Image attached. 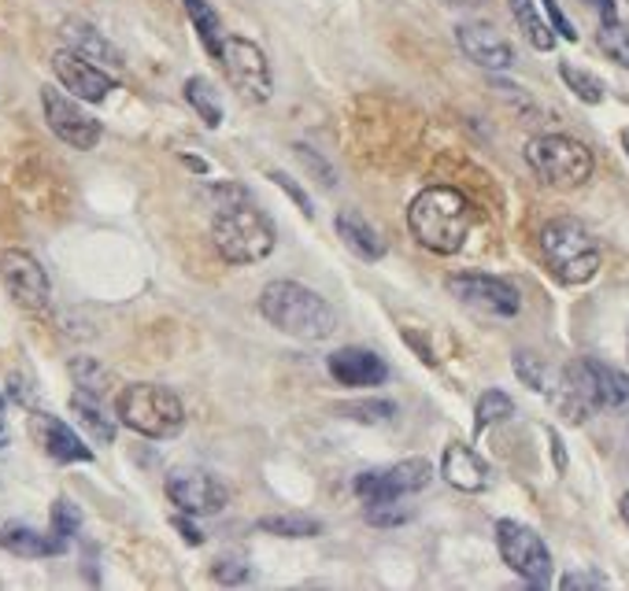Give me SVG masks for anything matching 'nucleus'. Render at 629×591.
I'll return each mask as SVG.
<instances>
[{"mask_svg": "<svg viewBox=\"0 0 629 591\" xmlns=\"http://www.w3.org/2000/svg\"><path fill=\"white\" fill-rule=\"evenodd\" d=\"M259 315L293 341H326L337 333V307L300 281H270L259 293Z\"/></svg>", "mask_w": 629, "mask_h": 591, "instance_id": "1", "label": "nucleus"}, {"mask_svg": "<svg viewBox=\"0 0 629 591\" xmlns=\"http://www.w3.org/2000/svg\"><path fill=\"white\" fill-rule=\"evenodd\" d=\"M474 226V208L459 189L430 186L411 200L408 208V229L426 251L433 256H456L467 245V234Z\"/></svg>", "mask_w": 629, "mask_h": 591, "instance_id": "2", "label": "nucleus"}, {"mask_svg": "<svg viewBox=\"0 0 629 591\" xmlns=\"http://www.w3.org/2000/svg\"><path fill=\"white\" fill-rule=\"evenodd\" d=\"M211 245H216V251L222 256V263L252 267V263H264L270 251H275L278 234H275V222L245 197V200L216 208V218H211Z\"/></svg>", "mask_w": 629, "mask_h": 591, "instance_id": "3", "label": "nucleus"}, {"mask_svg": "<svg viewBox=\"0 0 629 591\" xmlns=\"http://www.w3.org/2000/svg\"><path fill=\"white\" fill-rule=\"evenodd\" d=\"M115 418H119L126 429L149 436V440H171L186 429V406L163 385H126L115 400Z\"/></svg>", "mask_w": 629, "mask_h": 591, "instance_id": "4", "label": "nucleus"}, {"mask_svg": "<svg viewBox=\"0 0 629 591\" xmlns=\"http://www.w3.org/2000/svg\"><path fill=\"white\" fill-rule=\"evenodd\" d=\"M540 256L563 285H585L599 270V245L578 218H551L540 229Z\"/></svg>", "mask_w": 629, "mask_h": 591, "instance_id": "5", "label": "nucleus"}, {"mask_svg": "<svg viewBox=\"0 0 629 591\" xmlns=\"http://www.w3.org/2000/svg\"><path fill=\"white\" fill-rule=\"evenodd\" d=\"M526 163L551 189H578L593 178L589 144L567 138V133H540V138H534L526 144Z\"/></svg>", "mask_w": 629, "mask_h": 591, "instance_id": "6", "label": "nucleus"}, {"mask_svg": "<svg viewBox=\"0 0 629 591\" xmlns=\"http://www.w3.org/2000/svg\"><path fill=\"white\" fill-rule=\"evenodd\" d=\"M222 74L234 90L245 96L252 104H267L275 96V74H270V60L267 52L259 48L252 37L241 34H226L219 48V60Z\"/></svg>", "mask_w": 629, "mask_h": 591, "instance_id": "7", "label": "nucleus"}, {"mask_svg": "<svg viewBox=\"0 0 629 591\" xmlns=\"http://www.w3.org/2000/svg\"><path fill=\"white\" fill-rule=\"evenodd\" d=\"M497 547H500V558L508 562L526 584H534V588L551 584V555H548L545 540H540L529 525L511 521V518L497 521Z\"/></svg>", "mask_w": 629, "mask_h": 591, "instance_id": "8", "label": "nucleus"}, {"mask_svg": "<svg viewBox=\"0 0 629 591\" xmlns=\"http://www.w3.org/2000/svg\"><path fill=\"white\" fill-rule=\"evenodd\" d=\"M0 285L23 311H45L53 304L48 270L23 248H0Z\"/></svg>", "mask_w": 629, "mask_h": 591, "instance_id": "9", "label": "nucleus"}, {"mask_svg": "<svg viewBox=\"0 0 629 591\" xmlns=\"http://www.w3.org/2000/svg\"><path fill=\"white\" fill-rule=\"evenodd\" d=\"M42 108H45L48 130H53L63 144H71V149H79V152H90L101 144V133H104L101 122H96L74 96L60 93L56 85H42Z\"/></svg>", "mask_w": 629, "mask_h": 591, "instance_id": "10", "label": "nucleus"}, {"mask_svg": "<svg viewBox=\"0 0 629 591\" xmlns=\"http://www.w3.org/2000/svg\"><path fill=\"white\" fill-rule=\"evenodd\" d=\"M430 481H433L430 459L415 454V459L393 462V466H385V470L360 473L352 488H356V496H360L363 503L366 499H404V496H411V492H422Z\"/></svg>", "mask_w": 629, "mask_h": 591, "instance_id": "11", "label": "nucleus"}, {"mask_svg": "<svg viewBox=\"0 0 629 591\" xmlns=\"http://www.w3.org/2000/svg\"><path fill=\"white\" fill-rule=\"evenodd\" d=\"M167 496L186 518H211L230 503L226 484L200 470H174L167 477Z\"/></svg>", "mask_w": 629, "mask_h": 591, "instance_id": "12", "label": "nucleus"}, {"mask_svg": "<svg viewBox=\"0 0 629 591\" xmlns=\"http://www.w3.org/2000/svg\"><path fill=\"white\" fill-rule=\"evenodd\" d=\"M452 296L459 304L474 307V311H486V315H497V318H515L522 311V296L511 281L503 277H492V274H459L449 281Z\"/></svg>", "mask_w": 629, "mask_h": 591, "instance_id": "13", "label": "nucleus"}, {"mask_svg": "<svg viewBox=\"0 0 629 591\" xmlns=\"http://www.w3.org/2000/svg\"><path fill=\"white\" fill-rule=\"evenodd\" d=\"M53 74L56 82L63 85V93H71L74 101H85V104H101L104 96L115 90V79L108 71H101L93 60H85L74 48H60L53 52Z\"/></svg>", "mask_w": 629, "mask_h": 591, "instance_id": "14", "label": "nucleus"}, {"mask_svg": "<svg viewBox=\"0 0 629 591\" xmlns=\"http://www.w3.org/2000/svg\"><path fill=\"white\" fill-rule=\"evenodd\" d=\"M456 42L463 48V56H467L470 63L486 67V71H511V67H515V48L489 23H459Z\"/></svg>", "mask_w": 629, "mask_h": 591, "instance_id": "15", "label": "nucleus"}, {"mask_svg": "<svg viewBox=\"0 0 629 591\" xmlns=\"http://www.w3.org/2000/svg\"><path fill=\"white\" fill-rule=\"evenodd\" d=\"M326 370L337 385L345 389H374L389 377V366L382 363L374 352L366 347H337V352L326 358Z\"/></svg>", "mask_w": 629, "mask_h": 591, "instance_id": "16", "label": "nucleus"}, {"mask_svg": "<svg viewBox=\"0 0 629 591\" xmlns=\"http://www.w3.org/2000/svg\"><path fill=\"white\" fill-rule=\"evenodd\" d=\"M34 436L45 448L48 459L56 462H93V448H85V440L71 429L67 422L53 418V414H34Z\"/></svg>", "mask_w": 629, "mask_h": 591, "instance_id": "17", "label": "nucleus"}, {"mask_svg": "<svg viewBox=\"0 0 629 591\" xmlns=\"http://www.w3.org/2000/svg\"><path fill=\"white\" fill-rule=\"evenodd\" d=\"M441 477L459 492H486L489 488V466L481 454L467 444H449L441 459Z\"/></svg>", "mask_w": 629, "mask_h": 591, "instance_id": "18", "label": "nucleus"}, {"mask_svg": "<svg viewBox=\"0 0 629 591\" xmlns=\"http://www.w3.org/2000/svg\"><path fill=\"white\" fill-rule=\"evenodd\" d=\"M0 547L12 551L19 558H53V555H63L67 544L60 536H53V532H37L31 525H0Z\"/></svg>", "mask_w": 629, "mask_h": 591, "instance_id": "19", "label": "nucleus"}, {"mask_svg": "<svg viewBox=\"0 0 629 591\" xmlns=\"http://www.w3.org/2000/svg\"><path fill=\"white\" fill-rule=\"evenodd\" d=\"M63 37H67V45H71L74 52L85 56V60L123 67L119 48H115V45L108 42V37L96 31L93 23H85V19H67V23H63Z\"/></svg>", "mask_w": 629, "mask_h": 591, "instance_id": "20", "label": "nucleus"}, {"mask_svg": "<svg viewBox=\"0 0 629 591\" xmlns=\"http://www.w3.org/2000/svg\"><path fill=\"white\" fill-rule=\"evenodd\" d=\"M334 226H337V237H341L360 259H366V263H377V259L385 256L382 234H377L363 215H356V211H341V215L334 218Z\"/></svg>", "mask_w": 629, "mask_h": 591, "instance_id": "21", "label": "nucleus"}, {"mask_svg": "<svg viewBox=\"0 0 629 591\" xmlns=\"http://www.w3.org/2000/svg\"><path fill=\"white\" fill-rule=\"evenodd\" d=\"M71 414L79 418L82 429L90 433V440H96V444H112L115 440V418H108V411H104L96 395L79 389L71 395Z\"/></svg>", "mask_w": 629, "mask_h": 591, "instance_id": "22", "label": "nucleus"}, {"mask_svg": "<svg viewBox=\"0 0 629 591\" xmlns=\"http://www.w3.org/2000/svg\"><path fill=\"white\" fill-rule=\"evenodd\" d=\"M186 4V15H189V23H193V31H197L200 37V45L208 48V56L211 60H219V48H222V23H219V15L211 12V4L208 0H182Z\"/></svg>", "mask_w": 629, "mask_h": 591, "instance_id": "23", "label": "nucleus"}, {"mask_svg": "<svg viewBox=\"0 0 629 591\" xmlns=\"http://www.w3.org/2000/svg\"><path fill=\"white\" fill-rule=\"evenodd\" d=\"M259 532L267 536H282V540H312L323 532V521L318 518H307V513H270L256 525Z\"/></svg>", "mask_w": 629, "mask_h": 591, "instance_id": "24", "label": "nucleus"}, {"mask_svg": "<svg viewBox=\"0 0 629 591\" xmlns=\"http://www.w3.org/2000/svg\"><path fill=\"white\" fill-rule=\"evenodd\" d=\"M511 12H515V23L522 26V34L529 37V45L540 48V52H551V48H556V34H551V26L540 19L534 0H511Z\"/></svg>", "mask_w": 629, "mask_h": 591, "instance_id": "25", "label": "nucleus"}, {"mask_svg": "<svg viewBox=\"0 0 629 591\" xmlns=\"http://www.w3.org/2000/svg\"><path fill=\"white\" fill-rule=\"evenodd\" d=\"M186 101H189V108L205 119L208 130H219V126H222V104L216 101V90H211L208 79H189L186 82Z\"/></svg>", "mask_w": 629, "mask_h": 591, "instance_id": "26", "label": "nucleus"}, {"mask_svg": "<svg viewBox=\"0 0 629 591\" xmlns=\"http://www.w3.org/2000/svg\"><path fill=\"white\" fill-rule=\"evenodd\" d=\"M596 45L604 48L607 60H615L618 67L629 71V23H618V19H604L596 34Z\"/></svg>", "mask_w": 629, "mask_h": 591, "instance_id": "27", "label": "nucleus"}, {"mask_svg": "<svg viewBox=\"0 0 629 591\" xmlns=\"http://www.w3.org/2000/svg\"><path fill=\"white\" fill-rule=\"evenodd\" d=\"M411 507H404V499H366L363 518L366 525L374 529H396V525H408L411 521Z\"/></svg>", "mask_w": 629, "mask_h": 591, "instance_id": "28", "label": "nucleus"}, {"mask_svg": "<svg viewBox=\"0 0 629 591\" xmlns=\"http://www.w3.org/2000/svg\"><path fill=\"white\" fill-rule=\"evenodd\" d=\"M71 377H74V385H79L82 392L96 395V400H104V392L112 389V374L104 370L96 358H85V355L71 363Z\"/></svg>", "mask_w": 629, "mask_h": 591, "instance_id": "29", "label": "nucleus"}, {"mask_svg": "<svg viewBox=\"0 0 629 591\" xmlns=\"http://www.w3.org/2000/svg\"><path fill=\"white\" fill-rule=\"evenodd\" d=\"M511 414H515V400H511L508 392H500V389H489L478 400V411H474V418H478V433H486L489 425L508 422Z\"/></svg>", "mask_w": 629, "mask_h": 591, "instance_id": "30", "label": "nucleus"}, {"mask_svg": "<svg viewBox=\"0 0 629 591\" xmlns=\"http://www.w3.org/2000/svg\"><path fill=\"white\" fill-rule=\"evenodd\" d=\"M559 79L567 82V90L574 93L578 101H585V104H599V101H604V82H599L596 74L582 71V67L559 63Z\"/></svg>", "mask_w": 629, "mask_h": 591, "instance_id": "31", "label": "nucleus"}, {"mask_svg": "<svg viewBox=\"0 0 629 591\" xmlns=\"http://www.w3.org/2000/svg\"><path fill=\"white\" fill-rule=\"evenodd\" d=\"M211 577H216L219 584H226V588L245 584V580L252 577L248 558L241 555V551H226V555H219V558H216V566H211Z\"/></svg>", "mask_w": 629, "mask_h": 591, "instance_id": "32", "label": "nucleus"}, {"mask_svg": "<svg viewBox=\"0 0 629 591\" xmlns=\"http://www.w3.org/2000/svg\"><path fill=\"white\" fill-rule=\"evenodd\" d=\"M79 529H82L79 507H74L71 499H56L53 503V536H60L63 544H67L71 536H79Z\"/></svg>", "mask_w": 629, "mask_h": 591, "instance_id": "33", "label": "nucleus"}, {"mask_svg": "<svg viewBox=\"0 0 629 591\" xmlns=\"http://www.w3.org/2000/svg\"><path fill=\"white\" fill-rule=\"evenodd\" d=\"M341 414H345V418H352V422L377 425V422H389L393 414H396V406H393V403H385V400H363V403H348V406H341Z\"/></svg>", "mask_w": 629, "mask_h": 591, "instance_id": "34", "label": "nucleus"}, {"mask_svg": "<svg viewBox=\"0 0 629 591\" xmlns=\"http://www.w3.org/2000/svg\"><path fill=\"white\" fill-rule=\"evenodd\" d=\"M515 374H519V381L526 385V389H534V392H548L545 366H540V358H534L529 352H515Z\"/></svg>", "mask_w": 629, "mask_h": 591, "instance_id": "35", "label": "nucleus"}, {"mask_svg": "<svg viewBox=\"0 0 629 591\" xmlns=\"http://www.w3.org/2000/svg\"><path fill=\"white\" fill-rule=\"evenodd\" d=\"M293 152H296V159L304 163L307 170L315 174L318 178V186H326V189H337V170L330 167V163L326 159H318L312 149H307V144H293Z\"/></svg>", "mask_w": 629, "mask_h": 591, "instance_id": "36", "label": "nucleus"}, {"mask_svg": "<svg viewBox=\"0 0 629 591\" xmlns=\"http://www.w3.org/2000/svg\"><path fill=\"white\" fill-rule=\"evenodd\" d=\"M267 178H270V181H275V186H278V189H282V192H286V197H293V200H296V208H300V211H304V215H315V211H312V197H307V192H304V189H300V186H296V181H293V178H289V174H282V170H270V174H267Z\"/></svg>", "mask_w": 629, "mask_h": 591, "instance_id": "37", "label": "nucleus"}, {"mask_svg": "<svg viewBox=\"0 0 629 591\" xmlns=\"http://www.w3.org/2000/svg\"><path fill=\"white\" fill-rule=\"evenodd\" d=\"M540 4H545V12H548V19H551V26H556V31L567 37V42H578V31L567 23V15L559 12V4H556V0H540Z\"/></svg>", "mask_w": 629, "mask_h": 591, "instance_id": "38", "label": "nucleus"}, {"mask_svg": "<svg viewBox=\"0 0 629 591\" xmlns=\"http://www.w3.org/2000/svg\"><path fill=\"white\" fill-rule=\"evenodd\" d=\"M607 580L599 577V574H567V577H559V588H567V591H578V588H604Z\"/></svg>", "mask_w": 629, "mask_h": 591, "instance_id": "39", "label": "nucleus"}, {"mask_svg": "<svg viewBox=\"0 0 629 591\" xmlns=\"http://www.w3.org/2000/svg\"><path fill=\"white\" fill-rule=\"evenodd\" d=\"M174 529H178L182 536H186V544H193V547L205 544V536H200V532H197V525H189L186 513H178V518H174Z\"/></svg>", "mask_w": 629, "mask_h": 591, "instance_id": "40", "label": "nucleus"}, {"mask_svg": "<svg viewBox=\"0 0 629 591\" xmlns=\"http://www.w3.org/2000/svg\"><path fill=\"white\" fill-rule=\"evenodd\" d=\"M593 4L599 8V15H604V19H615V4H611V0H593Z\"/></svg>", "mask_w": 629, "mask_h": 591, "instance_id": "41", "label": "nucleus"}, {"mask_svg": "<svg viewBox=\"0 0 629 591\" xmlns=\"http://www.w3.org/2000/svg\"><path fill=\"white\" fill-rule=\"evenodd\" d=\"M449 8H478V4H486V0H444Z\"/></svg>", "mask_w": 629, "mask_h": 591, "instance_id": "42", "label": "nucleus"}, {"mask_svg": "<svg viewBox=\"0 0 629 591\" xmlns=\"http://www.w3.org/2000/svg\"><path fill=\"white\" fill-rule=\"evenodd\" d=\"M618 510H622V521H626V525H629V492H626V496H622V503H618Z\"/></svg>", "mask_w": 629, "mask_h": 591, "instance_id": "43", "label": "nucleus"}, {"mask_svg": "<svg viewBox=\"0 0 629 591\" xmlns=\"http://www.w3.org/2000/svg\"><path fill=\"white\" fill-rule=\"evenodd\" d=\"M8 444V433H4V422H0V448Z\"/></svg>", "mask_w": 629, "mask_h": 591, "instance_id": "44", "label": "nucleus"}, {"mask_svg": "<svg viewBox=\"0 0 629 591\" xmlns=\"http://www.w3.org/2000/svg\"><path fill=\"white\" fill-rule=\"evenodd\" d=\"M622 144H626V152H629V130L622 133Z\"/></svg>", "mask_w": 629, "mask_h": 591, "instance_id": "45", "label": "nucleus"}]
</instances>
